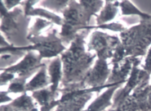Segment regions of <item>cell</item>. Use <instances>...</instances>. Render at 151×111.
I'll return each instance as SVG.
<instances>
[{
    "mask_svg": "<svg viewBox=\"0 0 151 111\" xmlns=\"http://www.w3.org/2000/svg\"><path fill=\"white\" fill-rule=\"evenodd\" d=\"M95 57L96 55L85 53L82 34H77L70 49L64 52L61 58L64 63L63 83H73L81 80L84 83Z\"/></svg>",
    "mask_w": 151,
    "mask_h": 111,
    "instance_id": "cell-1",
    "label": "cell"
},
{
    "mask_svg": "<svg viewBox=\"0 0 151 111\" xmlns=\"http://www.w3.org/2000/svg\"><path fill=\"white\" fill-rule=\"evenodd\" d=\"M121 38L126 55H131L133 58L145 55L151 45V16L142 19L138 26L129 31H124Z\"/></svg>",
    "mask_w": 151,
    "mask_h": 111,
    "instance_id": "cell-2",
    "label": "cell"
},
{
    "mask_svg": "<svg viewBox=\"0 0 151 111\" xmlns=\"http://www.w3.org/2000/svg\"><path fill=\"white\" fill-rule=\"evenodd\" d=\"M56 31H53L47 37L37 36L29 38L28 40L32 41L34 45L29 46L17 47L19 51L37 50L40 54V58H52L65 50V47L62 45L61 39L55 35Z\"/></svg>",
    "mask_w": 151,
    "mask_h": 111,
    "instance_id": "cell-3",
    "label": "cell"
},
{
    "mask_svg": "<svg viewBox=\"0 0 151 111\" xmlns=\"http://www.w3.org/2000/svg\"><path fill=\"white\" fill-rule=\"evenodd\" d=\"M119 45L118 37L96 31L93 33L91 38L88 48L96 51L99 59L106 60L107 58L113 57L114 51Z\"/></svg>",
    "mask_w": 151,
    "mask_h": 111,
    "instance_id": "cell-4",
    "label": "cell"
},
{
    "mask_svg": "<svg viewBox=\"0 0 151 111\" xmlns=\"http://www.w3.org/2000/svg\"><path fill=\"white\" fill-rule=\"evenodd\" d=\"M41 59L40 55L38 56L35 55L34 52H29L17 64L5 68V72L11 73L12 74L17 73L19 75V78H27L32 73L35 71L36 69L45 66L44 64L40 63Z\"/></svg>",
    "mask_w": 151,
    "mask_h": 111,
    "instance_id": "cell-5",
    "label": "cell"
},
{
    "mask_svg": "<svg viewBox=\"0 0 151 111\" xmlns=\"http://www.w3.org/2000/svg\"><path fill=\"white\" fill-rule=\"evenodd\" d=\"M109 74L108 64L104 60L98 59L96 60L93 69L88 72L84 83L92 87H100L104 86L106 79Z\"/></svg>",
    "mask_w": 151,
    "mask_h": 111,
    "instance_id": "cell-6",
    "label": "cell"
},
{
    "mask_svg": "<svg viewBox=\"0 0 151 111\" xmlns=\"http://www.w3.org/2000/svg\"><path fill=\"white\" fill-rule=\"evenodd\" d=\"M119 85L113 86L105 91L102 95H99L96 99L84 111H103L106 107L111 105V99L114 92L118 88Z\"/></svg>",
    "mask_w": 151,
    "mask_h": 111,
    "instance_id": "cell-7",
    "label": "cell"
},
{
    "mask_svg": "<svg viewBox=\"0 0 151 111\" xmlns=\"http://www.w3.org/2000/svg\"><path fill=\"white\" fill-rule=\"evenodd\" d=\"M49 77L47 73V67L46 66L40 68L38 73L32 78V80L26 84V91H37L42 90L44 87H47L50 81L49 80Z\"/></svg>",
    "mask_w": 151,
    "mask_h": 111,
    "instance_id": "cell-8",
    "label": "cell"
},
{
    "mask_svg": "<svg viewBox=\"0 0 151 111\" xmlns=\"http://www.w3.org/2000/svg\"><path fill=\"white\" fill-rule=\"evenodd\" d=\"M48 73L50 76L52 92L54 95L58 90L59 82L61 78V61L58 58H55L50 63L48 67Z\"/></svg>",
    "mask_w": 151,
    "mask_h": 111,
    "instance_id": "cell-9",
    "label": "cell"
},
{
    "mask_svg": "<svg viewBox=\"0 0 151 111\" xmlns=\"http://www.w3.org/2000/svg\"><path fill=\"white\" fill-rule=\"evenodd\" d=\"M119 5L120 2H106V5L104 7L103 11L100 12V16H97L96 23L100 26L114 19L117 12V7Z\"/></svg>",
    "mask_w": 151,
    "mask_h": 111,
    "instance_id": "cell-10",
    "label": "cell"
},
{
    "mask_svg": "<svg viewBox=\"0 0 151 111\" xmlns=\"http://www.w3.org/2000/svg\"><path fill=\"white\" fill-rule=\"evenodd\" d=\"M24 14L26 16H41V17H45L47 19H50L52 22L57 25H63L64 23V20L60 16H57L56 14L52 13V12L47 11V10L41 9V8L35 9L34 8H32L28 11H24Z\"/></svg>",
    "mask_w": 151,
    "mask_h": 111,
    "instance_id": "cell-11",
    "label": "cell"
},
{
    "mask_svg": "<svg viewBox=\"0 0 151 111\" xmlns=\"http://www.w3.org/2000/svg\"><path fill=\"white\" fill-rule=\"evenodd\" d=\"M120 5H121L123 15H137L142 18V19H147L151 16L150 15L147 14L139 11L132 2H129V1L120 2Z\"/></svg>",
    "mask_w": 151,
    "mask_h": 111,
    "instance_id": "cell-12",
    "label": "cell"
},
{
    "mask_svg": "<svg viewBox=\"0 0 151 111\" xmlns=\"http://www.w3.org/2000/svg\"><path fill=\"white\" fill-rule=\"evenodd\" d=\"M51 24V23L47 20H44L43 19H40V18H37L36 19L35 23L34 26H32V28H31L30 32L29 33L27 36V39L29 40V38H32V37H37L38 36L37 34H39L42 29L45 28L46 27H47L48 26Z\"/></svg>",
    "mask_w": 151,
    "mask_h": 111,
    "instance_id": "cell-13",
    "label": "cell"
},
{
    "mask_svg": "<svg viewBox=\"0 0 151 111\" xmlns=\"http://www.w3.org/2000/svg\"><path fill=\"white\" fill-rule=\"evenodd\" d=\"M26 80L24 78H19L17 79H14L8 87V92L13 93H19L26 91Z\"/></svg>",
    "mask_w": 151,
    "mask_h": 111,
    "instance_id": "cell-14",
    "label": "cell"
},
{
    "mask_svg": "<svg viewBox=\"0 0 151 111\" xmlns=\"http://www.w3.org/2000/svg\"><path fill=\"white\" fill-rule=\"evenodd\" d=\"M142 67H143V70H145L147 73L149 75L151 74V47H150L148 49L147 58Z\"/></svg>",
    "mask_w": 151,
    "mask_h": 111,
    "instance_id": "cell-15",
    "label": "cell"
},
{
    "mask_svg": "<svg viewBox=\"0 0 151 111\" xmlns=\"http://www.w3.org/2000/svg\"><path fill=\"white\" fill-rule=\"evenodd\" d=\"M14 75L12 74V73L3 72L1 75V84H2V85H3L4 84H6L8 81L14 80Z\"/></svg>",
    "mask_w": 151,
    "mask_h": 111,
    "instance_id": "cell-16",
    "label": "cell"
},
{
    "mask_svg": "<svg viewBox=\"0 0 151 111\" xmlns=\"http://www.w3.org/2000/svg\"><path fill=\"white\" fill-rule=\"evenodd\" d=\"M2 2L5 3V7L8 10L14 8V6H17V5L21 3V2H19V1H5V2Z\"/></svg>",
    "mask_w": 151,
    "mask_h": 111,
    "instance_id": "cell-17",
    "label": "cell"
},
{
    "mask_svg": "<svg viewBox=\"0 0 151 111\" xmlns=\"http://www.w3.org/2000/svg\"><path fill=\"white\" fill-rule=\"evenodd\" d=\"M12 98H10L8 95V92L2 91V92H1V102H2V103L10 102V101H12Z\"/></svg>",
    "mask_w": 151,
    "mask_h": 111,
    "instance_id": "cell-18",
    "label": "cell"
},
{
    "mask_svg": "<svg viewBox=\"0 0 151 111\" xmlns=\"http://www.w3.org/2000/svg\"><path fill=\"white\" fill-rule=\"evenodd\" d=\"M147 107L148 111H151V84L149 87V91L147 94Z\"/></svg>",
    "mask_w": 151,
    "mask_h": 111,
    "instance_id": "cell-19",
    "label": "cell"
}]
</instances>
